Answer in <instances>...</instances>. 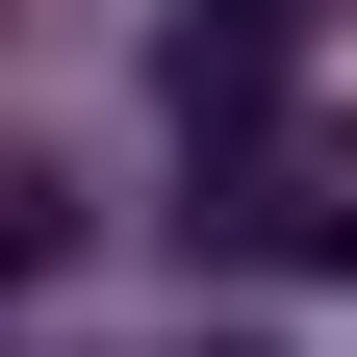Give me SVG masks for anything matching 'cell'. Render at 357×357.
I'll return each instance as SVG.
<instances>
[{
    "label": "cell",
    "mask_w": 357,
    "mask_h": 357,
    "mask_svg": "<svg viewBox=\"0 0 357 357\" xmlns=\"http://www.w3.org/2000/svg\"><path fill=\"white\" fill-rule=\"evenodd\" d=\"M204 204L255 281H357V128H255V153H204Z\"/></svg>",
    "instance_id": "6da1fadb"
},
{
    "label": "cell",
    "mask_w": 357,
    "mask_h": 357,
    "mask_svg": "<svg viewBox=\"0 0 357 357\" xmlns=\"http://www.w3.org/2000/svg\"><path fill=\"white\" fill-rule=\"evenodd\" d=\"M153 102L204 128V153H255V128H306V102H281V0H178V26H153Z\"/></svg>",
    "instance_id": "7a4b0ae2"
},
{
    "label": "cell",
    "mask_w": 357,
    "mask_h": 357,
    "mask_svg": "<svg viewBox=\"0 0 357 357\" xmlns=\"http://www.w3.org/2000/svg\"><path fill=\"white\" fill-rule=\"evenodd\" d=\"M178 357H255V332H178Z\"/></svg>",
    "instance_id": "3957f363"
}]
</instances>
